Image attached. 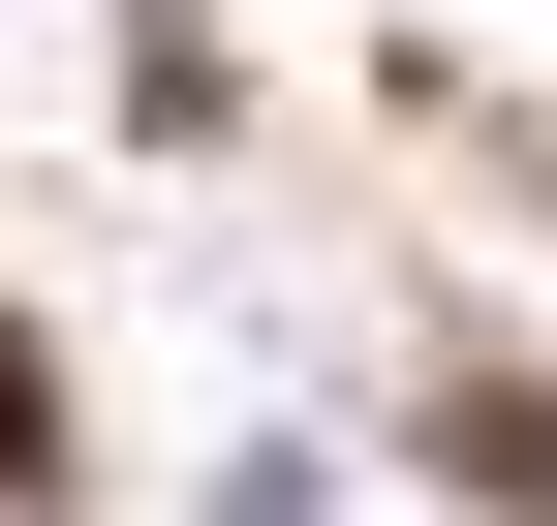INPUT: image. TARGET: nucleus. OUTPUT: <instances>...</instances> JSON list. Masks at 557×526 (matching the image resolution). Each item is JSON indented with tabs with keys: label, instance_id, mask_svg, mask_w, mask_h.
<instances>
[{
	"label": "nucleus",
	"instance_id": "nucleus-1",
	"mask_svg": "<svg viewBox=\"0 0 557 526\" xmlns=\"http://www.w3.org/2000/svg\"><path fill=\"white\" fill-rule=\"evenodd\" d=\"M0 496H62V372H32V310H0Z\"/></svg>",
	"mask_w": 557,
	"mask_h": 526
}]
</instances>
